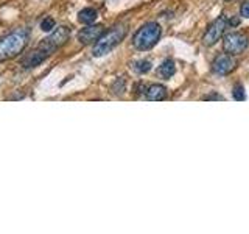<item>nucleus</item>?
<instances>
[{"instance_id": "nucleus-1", "label": "nucleus", "mask_w": 249, "mask_h": 234, "mask_svg": "<svg viewBox=\"0 0 249 234\" xmlns=\"http://www.w3.org/2000/svg\"><path fill=\"white\" fill-rule=\"evenodd\" d=\"M70 38V28L67 25H61L56 27L52 33L44 38L41 42H39L37 47H35L33 50L25 53L20 59V67L22 69H33L39 64L50 58L52 55L56 52L58 49H61Z\"/></svg>"}, {"instance_id": "nucleus-2", "label": "nucleus", "mask_w": 249, "mask_h": 234, "mask_svg": "<svg viewBox=\"0 0 249 234\" xmlns=\"http://www.w3.org/2000/svg\"><path fill=\"white\" fill-rule=\"evenodd\" d=\"M30 38L31 33L27 27H19L10 31V33L0 36V62L10 61L22 55L30 42Z\"/></svg>"}, {"instance_id": "nucleus-3", "label": "nucleus", "mask_w": 249, "mask_h": 234, "mask_svg": "<svg viewBox=\"0 0 249 234\" xmlns=\"http://www.w3.org/2000/svg\"><path fill=\"white\" fill-rule=\"evenodd\" d=\"M124 36H126V25H123V23L105 31V33L100 36L98 41L93 44V49H92L93 57H97V58L105 57L109 52H112L115 47L123 41Z\"/></svg>"}, {"instance_id": "nucleus-4", "label": "nucleus", "mask_w": 249, "mask_h": 234, "mask_svg": "<svg viewBox=\"0 0 249 234\" xmlns=\"http://www.w3.org/2000/svg\"><path fill=\"white\" fill-rule=\"evenodd\" d=\"M162 35V28L159 23L148 22L145 25L136 31V35L132 36V45L137 50H150L158 44Z\"/></svg>"}, {"instance_id": "nucleus-5", "label": "nucleus", "mask_w": 249, "mask_h": 234, "mask_svg": "<svg viewBox=\"0 0 249 234\" xmlns=\"http://www.w3.org/2000/svg\"><path fill=\"white\" fill-rule=\"evenodd\" d=\"M228 25H229V20L226 19V16H220L218 19H215V22L210 23L204 36H202V44L207 47L215 45L224 36V31L228 28Z\"/></svg>"}, {"instance_id": "nucleus-6", "label": "nucleus", "mask_w": 249, "mask_h": 234, "mask_svg": "<svg viewBox=\"0 0 249 234\" xmlns=\"http://www.w3.org/2000/svg\"><path fill=\"white\" fill-rule=\"evenodd\" d=\"M248 45H249V38L245 33H229L224 36L223 41L224 52L233 55V57L243 53L248 49Z\"/></svg>"}, {"instance_id": "nucleus-7", "label": "nucleus", "mask_w": 249, "mask_h": 234, "mask_svg": "<svg viewBox=\"0 0 249 234\" xmlns=\"http://www.w3.org/2000/svg\"><path fill=\"white\" fill-rule=\"evenodd\" d=\"M213 72L218 75H228L233 72L237 67V61L233 58V55L231 53H220L218 57L213 59Z\"/></svg>"}, {"instance_id": "nucleus-8", "label": "nucleus", "mask_w": 249, "mask_h": 234, "mask_svg": "<svg viewBox=\"0 0 249 234\" xmlns=\"http://www.w3.org/2000/svg\"><path fill=\"white\" fill-rule=\"evenodd\" d=\"M103 33H105L103 25H100V23H90V25H86L80 33H78V41L84 45L95 44Z\"/></svg>"}, {"instance_id": "nucleus-9", "label": "nucleus", "mask_w": 249, "mask_h": 234, "mask_svg": "<svg viewBox=\"0 0 249 234\" xmlns=\"http://www.w3.org/2000/svg\"><path fill=\"white\" fill-rule=\"evenodd\" d=\"M145 96L150 101H160L167 97V89L162 84H151L150 88L145 91Z\"/></svg>"}, {"instance_id": "nucleus-10", "label": "nucleus", "mask_w": 249, "mask_h": 234, "mask_svg": "<svg viewBox=\"0 0 249 234\" xmlns=\"http://www.w3.org/2000/svg\"><path fill=\"white\" fill-rule=\"evenodd\" d=\"M97 18H98V13L97 10H93V8H83V10L78 13V20L84 23V25H90V23L97 20Z\"/></svg>"}, {"instance_id": "nucleus-11", "label": "nucleus", "mask_w": 249, "mask_h": 234, "mask_svg": "<svg viewBox=\"0 0 249 234\" xmlns=\"http://www.w3.org/2000/svg\"><path fill=\"white\" fill-rule=\"evenodd\" d=\"M175 74H176V66H175V62L171 61V59H165L159 66V75L160 77H163V78H171Z\"/></svg>"}, {"instance_id": "nucleus-12", "label": "nucleus", "mask_w": 249, "mask_h": 234, "mask_svg": "<svg viewBox=\"0 0 249 234\" xmlns=\"http://www.w3.org/2000/svg\"><path fill=\"white\" fill-rule=\"evenodd\" d=\"M150 69H151V61H148V59H140L134 62V70L137 74H146Z\"/></svg>"}, {"instance_id": "nucleus-13", "label": "nucleus", "mask_w": 249, "mask_h": 234, "mask_svg": "<svg viewBox=\"0 0 249 234\" xmlns=\"http://www.w3.org/2000/svg\"><path fill=\"white\" fill-rule=\"evenodd\" d=\"M54 25H56V22H54V19L50 18V16H47V18H44L41 20V30L45 31V33H50V31H53Z\"/></svg>"}, {"instance_id": "nucleus-14", "label": "nucleus", "mask_w": 249, "mask_h": 234, "mask_svg": "<svg viewBox=\"0 0 249 234\" xmlns=\"http://www.w3.org/2000/svg\"><path fill=\"white\" fill-rule=\"evenodd\" d=\"M233 98L235 100H245L246 98V94H245V89H243V86H240L237 84L235 88H233Z\"/></svg>"}, {"instance_id": "nucleus-15", "label": "nucleus", "mask_w": 249, "mask_h": 234, "mask_svg": "<svg viewBox=\"0 0 249 234\" xmlns=\"http://www.w3.org/2000/svg\"><path fill=\"white\" fill-rule=\"evenodd\" d=\"M241 16L246 19H249V2L243 3V6H241Z\"/></svg>"}, {"instance_id": "nucleus-16", "label": "nucleus", "mask_w": 249, "mask_h": 234, "mask_svg": "<svg viewBox=\"0 0 249 234\" xmlns=\"http://www.w3.org/2000/svg\"><path fill=\"white\" fill-rule=\"evenodd\" d=\"M204 100H223L221 96H218V94H210V96H206Z\"/></svg>"}, {"instance_id": "nucleus-17", "label": "nucleus", "mask_w": 249, "mask_h": 234, "mask_svg": "<svg viewBox=\"0 0 249 234\" xmlns=\"http://www.w3.org/2000/svg\"><path fill=\"white\" fill-rule=\"evenodd\" d=\"M238 22H240V19H232V20H231V23H232V25H237Z\"/></svg>"}]
</instances>
